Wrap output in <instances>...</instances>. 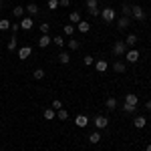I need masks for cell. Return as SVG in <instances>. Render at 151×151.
Listing matches in <instances>:
<instances>
[{
  "mask_svg": "<svg viewBox=\"0 0 151 151\" xmlns=\"http://www.w3.org/2000/svg\"><path fill=\"white\" fill-rule=\"evenodd\" d=\"M77 30H79V32H83V35H87V32L91 30V24L87 22V20H81V22L77 24Z\"/></svg>",
  "mask_w": 151,
  "mask_h": 151,
  "instance_id": "8fae6325",
  "label": "cell"
},
{
  "mask_svg": "<svg viewBox=\"0 0 151 151\" xmlns=\"http://www.w3.org/2000/svg\"><path fill=\"white\" fill-rule=\"evenodd\" d=\"M145 151H151V143H149V145H147V147H145Z\"/></svg>",
  "mask_w": 151,
  "mask_h": 151,
  "instance_id": "b9f144b4",
  "label": "cell"
},
{
  "mask_svg": "<svg viewBox=\"0 0 151 151\" xmlns=\"http://www.w3.org/2000/svg\"><path fill=\"white\" fill-rule=\"evenodd\" d=\"M12 14H14L16 18H22V16L26 14V12H24V8H22V6H16V8L12 10Z\"/></svg>",
  "mask_w": 151,
  "mask_h": 151,
  "instance_id": "4316f807",
  "label": "cell"
},
{
  "mask_svg": "<svg viewBox=\"0 0 151 151\" xmlns=\"http://www.w3.org/2000/svg\"><path fill=\"white\" fill-rule=\"evenodd\" d=\"M95 69L99 70V73H105V70L109 69V63L107 60H95Z\"/></svg>",
  "mask_w": 151,
  "mask_h": 151,
  "instance_id": "2e32d148",
  "label": "cell"
},
{
  "mask_svg": "<svg viewBox=\"0 0 151 151\" xmlns=\"http://www.w3.org/2000/svg\"><path fill=\"white\" fill-rule=\"evenodd\" d=\"M52 42H55L57 47H65V38H63V36H55V38H52Z\"/></svg>",
  "mask_w": 151,
  "mask_h": 151,
  "instance_id": "1f68e13d",
  "label": "cell"
},
{
  "mask_svg": "<svg viewBox=\"0 0 151 151\" xmlns=\"http://www.w3.org/2000/svg\"><path fill=\"white\" fill-rule=\"evenodd\" d=\"M8 28H10V20L8 18H0V32L8 30Z\"/></svg>",
  "mask_w": 151,
  "mask_h": 151,
  "instance_id": "603a6c76",
  "label": "cell"
},
{
  "mask_svg": "<svg viewBox=\"0 0 151 151\" xmlns=\"http://www.w3.org/2000/svg\"><path fill=\"white\" fill-rule=\"evenodd\" d=\"M117 26H119V28H127L129 26V16H121V18L117 20Z\"/></svg>",
  "mask_w": 151,
  "mask_h": 151,
  "instance_id": "44dd1931",
  "label": "cell"
},
{
  "mask_svg": "<svg viewBox=\"0 0 151 151\" xmlns=\"http://www.w3.org/2000/svg\"><path fill=\"white\" fill-rule=\"evenodd\" d=\"M123 111H125V113H135V111H137V109H135V107H133V105H123Z\"/></svg>",
  "mask_w": 151,
  "mask_h": 151,
  "instance_id": "836d02e7",
  "label": "cell"
},
{
  "mask_svg": "<svg viewBox=\"0 0 151 151\" xmlns=\"http://www.w3.org/2000/svg\"><path fill=\"white\" fill-rule=\"evenodd\" d=\"M20 28L30 30V28H32V18H30V16H22V20H20Z\"/></svg>",
  "mask_w": 151,
  "mask_h": 151,
  "instance_id": "4fadbf2b",
  "label": "cell"
},
{
  "mask_svg": "<svg viewBox=\"0 0 151 151\" xmlns=\"http://www.w3.org/2000/svg\"><path fill=\"white\" fill-rule=\"evenodd\" d=\"M18 28H20V22H18V20H16V22H14V24H10V30H12V32H14V35L18 32Z\"/></svg>",
  "mask_w": 151,
  "mask_h": 151,
  "instance_id": "74e56055",
  "label": "cell"
},
{
  "mask_svg": "<svg viewBox=\"0 0 151 151\" xmlns=\"http://www.w3.org/2000/svg\"><path fill=\"white\" fill-rule=\"evenodd\" d=\"M131 16H133L135 20H139V22L145 20V12H143V8L137 6V4H135V6H131Z\"/></svg>",
  "mask_w": 151,
  "mask_h": 151,
  "instance_id": "3957f363",
  "label": "cell"
},
{
  "mask_svg": "<svg viewBox=\"0 0 151 151\" xmlns=\"http://www.w3.org/2000/svg\"><path fill=\"white\" fill-rule=\"evenodd\" d=\"M123 42H125V45H127V48L135 47V45H137V35H133V32H131V35H127V38H125V40H123Z\"/></svg>",
  "mask_w": 151,
  "mask_h": 151,
  "instance_id": "9a60e30c",
  "label": "cell"
},
{
  "mask_svg": "<svg viewBox=\"0 0 151 151\" xmlns=\"http://www.w3.org/2000/svg\"><path fill=\"white\" fill-rule=\"evenodd\" d=\"M63 30H65V35H67V36L75 35V26H73V24H65V28H63Z\"/></svg>",
  "mask_w": 151,
  "mask_h": 151,
  "instance_id": "83f0119b",
  "label": "cell"
},
{
  "mask_svg": "<svg viewBox=\"0 0 151 151\" xmlns=\"http://www.w3.org/2000/svg\"><path fill=\"white\" fill-rule=\"evenodd\" d=\"M57 117L60 119V121H67V119H69V111H67V109H58Z\"/></svg>",
  "mask_w": 151,
  "mask_h": 151,
  "instance_id": "d4e9b609",
  "label": "cell"
},
{
  "mask_svg": "<svg viewBox=\"0 0 151 151\" xmlns=\"http://www.w3.org/2000/svg\"><path fill=\"white\" fill-rule=\"evenodd\" d=\"M16 45H18V40H16V35L10 36V40H8V45H6V48L10 50V52H14L16 50Z\"/></svg>",
  "mask_w": 151,
  "mask_h": 151,
  "instance_id": "ac0fdd59",
  "label": "cell"
},
{
  "mask_svg": "<svg viewBox=\"0 0 151 151\" xmlns=\"http://www.w3.org/2000/svg\"><path fill=\"white\" fill-rule=\"evenodd\" d=\"M113 70H115V73H125V70H127V65H125L123 60H115V63H113Z\"/></svg>",
  "mask_w": 151,
  "mask_h": 151,
  "instance_id": "5bb4252c",
  "label": "cell"
},
{
  "mask_svg": "<svg viewBox=\"0 0 151 151\" xmlns=\"http://www.w3.org/2000/svg\"><path fill=\"white\" fill-rule=\"evenodd\" d=\"M133 125H135V127H137V129H143V127H145V125H147V119H145V117H143V115L135 117V119H133Z\"/></svg>",
  "mask_w": 151,
  "mask_h": 151,
  "instance_id": "7c38bea8",
  "label": "cell"
},
{
  "mask_svg": "<svg viewBox=\"0 0 151 151\" xmlns=\"http://www.w3.org/2000/svg\"><path fill=\"white\" fill-rule=\"evenodd\" d=\"M30 52H32V48H30V47H22V48H18V58H20V60H26V58L30 57Z\"/></svg>",
  "mask_w": 151,
  "mask_h": 151,
  "instance_id": "ba28073f",
  "label": "cell"
},
{
  "mask_svg": "<svg viewBox=\"0 0 151 151\" xmlns=\"http://www.w3.org/2000/svg\"><path fill=\"white\" fill-rule=\"evenodd\" d=\"M105 107H107L109 111H113V109H117V99H115V97H109V99L105 101Z\"/></svg>",
  "mask_w": 151,
  "mask_h": 151,
  "instance_id": "ffe728a7",
  "label": "cell"
},
{
  "mask_svg": "<svg viewBox=\"0 0 151 151\" xmlns=\"http://www.w3.org/2000/svg\"><path fill=\"white\" fill-rule=\"evenodd\" d=\"M123 16H129L131 18V6L129 4H123Z\"/></svg>",
  "mask_w": 151,
  "mask_h": 151,
  "instance_id": "e575fe53",
  "label": "cell"
},
{
  "mask_svg": "<svg viewBox=\"0 0 151 151\" xmlns=\"http://www.w3.org/2000/svg\"><path fill=\"white\" fill-rule=\"evenodd\" d=\"M95 6H99L97 0H87V8H95Z\"/></svg>",
  "mask_w": 151,
  "mask_h": 151,
  "instance_id": "f35d334b",
  "label": "cell"
},
{
  "mask_svg": "<svg viewBox=\"0 0 151 151\" xmlns=\"http://www.w3.org/2000/svg\"><path fill=\"white\" fill-rule=\"evenodd\" d=\"M75 125H77V127H81V129H85L87 125H89V117H87V115H77Z\"/></svg>",
  "mask_w": 151,
  "mask_h": 151,
  "instance_id": "8992f818",
  "label": "cell"
},
{
  "mask_svg": "<svg viewBox=\"0 0 151 151\" xmlns=\"http://www.w3.org/2000/svg\"><path fill=\"white\" fill-rule=\"evenodd\" d=\"M32 79H35V81H40V79H45V70H42V69H36L35 73H32Z\"/></svg>",
  "mask_w": 151,
  "mask_h": 151,
  "instance_id": "484cf974",
  "label": "cell"
},
{
  "mask_svg": "<svg viewBox=\"0 0 151 151\" xmlns=\"http://www.w3.org/2000/svg\"><path fill=\"white\" fill-rule=\"evenodd\" d=\"M99 16L103 18L105 22H113V20L117 18V12L113 10L111 6H107V8H103V10H101V14H99Z\"/></svg>",
  "mask_w": 151,
  "mask_h": 151,
  "instance_id": "7a4b0ae2",
  "label": "cell"
},
{
  "mask_svg": "<svg viewBox=\"0 0 151 151\" xmlns=\"http://www.w3.org/2000/svg\"><path fill=\"white\" fill-rule=\"evenodd\" d=\"M83 63H85V65H87V67H91V65H95V58L91 57V55H87V57L83 58Z\"/></svg>",
  "mask_w": 151,
  "mask_h": 151,
  "instance_id": "d6a6232c",
  "label": "cell"
},
{
  "mask_svg": "<svg viewBox=\"0 0 151 151\" xmlns=\"http://www.w3.org/2000/svg\"><path fill=\"white\" fill-rule=\"evenodd\" d=\"M67 47H69L70 50H77V48L81 47V42H79V40H77V38H70L69 42H67Z\"/></svg>",
  "mask_w": 151,
  "mask_h": 151,
  "instance_id": "cb8c5ba5",
  "label": "cell"
},
{
  "mask_svg": "<svg viewBox=\"0 0 151 151\" xmlns=\"http://www.w3.org/2000/svg\"><path fill=\"white\" fill-rule=\"evenodd\" d=\"M69 18H70V22H81V14H79V12H70L69 14Z\"/></svg>",
  "mask_w": 151,
  "mask_h": 151,
  "instance_id": "f1b7e54d",
  "label": "cell"
},
{
  "mask_svg": "<svg viewBox=\"0 0 151 151\" xmlns=\"http://www.w3.org/2000/svg\"><path fill=\"white\" fill-rule=\"evenodd\" d=\"M42 117H45L47 121H52V119L57 117V111H55L52 107H50V109H45V113H42Z\"/></svg>",
  "mask_w": 151,
  "mask_h": 151,
  "instance_id": "e0dca14e",
  "label": "cell"
},
{
  "mask_svg": "<svg viewBox=\"0 0 151 151\" xmlns=\"http://www.w3.org/2000/svg\"><path fill=\"white\" fill-rule=\"evenodd\" d=\"M48 8H50V10H57L58 8V0H48Z\"/></svg>",
  "mask_w": 151,
  "mask_h": 151,
  "instance_id": "8d00e7d4",
  "label": "cell"
},
{
  "mask_svg": "<svg viewBox=\"0 0 151 151\" xmlns=\"http://www.w3.org/2000/svg\"><path fill=\"white\" fill-rule=\"evenodd\" d=\"M48 45H52V38H50L48 35H42L40 38H38V47L40 48H47Z\"/></svg>",
  "mask_w": 151,
  "mask_h": 151,
  "instance_id": "9c48e42d",
  "label": "cell"
},
{
  "mask_svg": "<svg viewBox=\"0 0 151 151\" xmlns=\"http://www.w3.org/2000/svg\"><path fill=\"white\" fill-rule=\"evenodd\" d=\"M69 4H70V0H58V6H65V8H67Z\"/></svg>",
  "mask_w": 151,
  "mask_h": 151,
  "instance_id": "ab89813d",
  "label": "cell"
},
{
  "mask_svg": "<svg viewBox=\"0 0 151 151\" xmlns=\"http://www.w3.org/2000/svg\"><path fill=\"white\" fill-rule=\"evenodd\" d=\"M125 57H127L129 63H137V60H139V50H135V48H127Z\"/></svg>",
  "mask_w": 151,
  "mask_h": 151,
  "instance_id": "5b68a950",
  "label": "cell"
},
{
  "mask_svg": "<svg viewBox=\"0 0 151 151\" xmlns=\"http://www.w3.org/2000/svg\"><path fill=\"white\" fill-rule=\"evenodd\" d=\"M24 12H26V14H28V16H30V18H35L36 14H38V6H36V4H32V2H30V4H28V6H26V8H24Z\"/></svg>",
  "mask_w": 151,
  "mask_h": 151,
  "instance_id": "30bf717a",
  "label": "cell"
},
{
  "mask_svg": "<svg viewBox=\"0 0 151 151\" xmlns=\"http://www.w3.org/2000/svg\"><path fill=\"white\" fill-rule=\"evenodd\" d=\"M58 63H60V65H69V63H70V55L67 52V50L58 55Z\"/></svg>",
  "mask_w": 151,
  "mask_h": 151,
  "instance_id": "d6986e66",
  "label": "cell"
},
{
  "mask_svg": "<svg viewBox=\"0 0 151 151\" xmlns=\"http://www.w3.org/2000/svg\"><path fill=\"white\" fill-rule=\"evenodd\" d=\"M125 103L127 105H133V107H137V103H139V97L135 93H127L125 95Z\"/></svg>",
  "mask_w": 151,
  "mask_h": 151,
  "instance_id": "52a82bcc",
  "label": "cell"
},
{
  "mask_svg": "<svg viewBox=\"0 0 151 151\" xmlns=\"http://www.w3.org/2000/svg\"><path fill=\"white\" fill-rule=\"evenodd\" d=\"M50 107H52V109H55V111H58V109H63V103H60V101H58V99H55V101H52V105H50Z\"/></svg>",
  "mask_w": 151,
  "mask_h": 151,
  "instance_id": "d590c367",
  "label": "cell"
},
{
  "mask_svg": "<svg viewBox=\"0 0 151 151\" xmlns=\"http://www.w3.org/2000/svg\"><path fill=\"white\" fill-rule=\"evenodd\" d=\"M2 4H4V2H2V0H0V8H2Z\"/></svg>",
  "mask_w": 151,
  "mask_h": 151,
  "instance_id": "7bdbcfd3",
  "label": "cell"
},
{
  "mask_svg": "<svg viewBox=\"0 0 151 151\" xmlns=\"http://www.w3.org/2000/svg\"><path fill=\"white\" fill-rule=\"evenodd\" d=\"M111 50H113V57H123V55L127 52V45H125L123 40H115L113 47H111Z\"/></svg>",
  "mask_w": 151,
  "mask_h": 151,
  "instance_id": "6da1fadb",
  "label": "cell"
},
{
  "mask_svg": "<svg viewBox=\"0 0 151 151\" xmlns=\"http://www.w3.org/2000/svg\"><path fill=\"white\" fill-rule=\"evenodd\" d=\"M87 14H91V16H99L101 10H99V6H95V8H87Z\"/></svg>",
  "mask_w": 151,
  "mask_h": 151,
  "instance_id": "4dcf8cb0",
  "label": "cell"
},
{
  "mask_svg": "<svg viewBox=\"0 0 151 151\" xmlns=\"http://www.w3.org/2000/svg\"><path fill=\"white\" fill-rule=\"evenodd\" d=\"M89 141H91L93 145H97V143L101 141V133H99V131H95V133H91V135H89Z\"/></svg>",
  "mask_w": 151,
  "mask_h": 151,
  "instance_id": "7402d4cb",
  "label": "cell"
},
{
  "mask_svg": "<svg viewBox=\"0 0 151 151\" xmlns=\"http://www.w3.org/2000/svg\"><path fill=\"white\" fill-rule=\"evenodd\" d=\"M145 109H147V111H151V101H147V103H145Z\"/></svg>",
  "mask_w": 151,
  "mask_h": 151,
  "instance_id": "60d3db41",
  "label": "cell"
},
{
  "mask_svg": "<svg viewBox=\"0 0 151 151\" xmlns=\"http://www.w3.org/2000/svg\"><path fill=\"white\" fill-rule=\"evenodd\" d=\"M107 125H109V119H107L105 115H97V117H95V127H97V131L107 129Z\"/></svg>",
  "mask_w": 151,
  "mask_h": 151,
  "instance_id": "277c9868",
  "label": "cell"
},
{
  "mask_svg": "<svg viewBox=\"0 0 151 151\" xmlns=\"http://www.w3.org/2000/svg\"><path fill=\"white\" fill-rule=\"evenodd\" d=\"M38 30H40L42 35H48V30H50V24H48V22H42L40 26H38Z\"/></svg>",
  "mask_w": 151,
  "mask_h": 151,
  "instance_id": "f546056e",
  "label": "cell"
}]
</instances>
